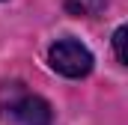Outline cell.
Instances as JSON below:
<instances>
[{"label":"cell","instance_id":"obj_2","mask_svg":"<svg viewBox=\"0 0 128 125\" xmlns=\"http://www.w3.org/2000/svg\"><path fill=\"white\" fill-rule=\"evenodd\" d=\"M6 113L15 119L18 125H51L54 122V113H51V104L45 101V98H39V95L33 92H21L6 104Z\"/></svg>","mask_w":128,"mask_h":125},{"label":"cell","instance_id":"obj_1","mask_svg":"<svg viewBox=\"0 0 128 125\" xmlns=\"http://www.w3.org/2000/svg\"><path fill=\"white\" fill-rule=\"evenodd\" d=\"M48 62H51L54 72H60L66 78H84V74L92 72V54L74 39L54 42L51 51H48Z\"/></svg>","mask_w":128,"mask_h":125},{"label":"cell","instance_id":"obj_3","mask_svg":"<svg viewBox=\"0 0 128 125\" xmlns=\"http://www.w3.org/2000/svg\"><path fill=\"white\" fill-rule=\"evenodd\" d=\"M107 0H66V9L78 18H96L104 12Z\"/></svg>","mask_w":128,"mask_h":125},{"label":"cell","instance_id":"obj_4","mask_svg":"<svg viewBox=\"0 0 128 125\" xmlns=\"http://www.w3.org/2000/svg\"><path fill=\"white\" fill-rule=\"evenodd\" d=\"M113 51H116V60L125 66V27H119L113 33Z\"/></svg>","mask_w":128,"mask_h":125}]
</instances>
